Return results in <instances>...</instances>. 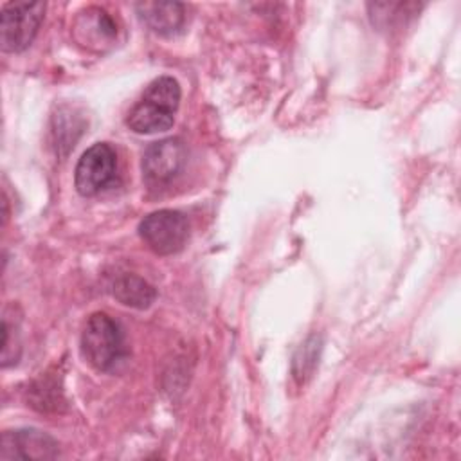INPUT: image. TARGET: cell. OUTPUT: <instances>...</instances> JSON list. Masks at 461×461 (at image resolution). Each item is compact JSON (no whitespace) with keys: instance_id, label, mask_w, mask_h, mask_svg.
I'll list each match as a JSON object with an SVG mask.
<instances>
[{"instance_id":"obj_13","label":"cell","mask_w":461,"mask_h":461,"mask_svg":"<svg viewBox=\"0 0 461 461\" xmlns=\"http://www.w3.org/2000/svg\"><path fill=\"white\" fill-rule=\"evenodd\" d=\"M76 115L74 113H70V112H67V113H59L58 117H56V121H58V124H56V130H54V133H56V146L58 148H61V146H67V148H70V146H74V142H76V139L68 133V130L70 128H76V130H81L83 126H76Z\"/></svg>"},{"instance_id":"obj_1","label":"cell","mask_w":461,"mask_h":461,"mask_svg":"<svg viewBox=\"0 0 461 461\" xmlns=\"http://www.w3.org/2000/svg\"><path fill=\"white\" fill-rule=\"evenodd\" d=\"M180 104V85L171 76L153 79L140 101L128 112L126 124L131 131L149 135L166 131L175 122V112Z\"/></svg>"},{"instance_id":"obj_6","label":"cell","mask_w":461,"mask_h":461,"mask_svg":"<svg viewBox=\"0 0 461 461\" xmlns=\"http://www.w3.org/2000/svg\"><path fill=\"white\" fill-rule=\"evenodd\" d=\"M117 176V155L108 142H95L79 158L74 182L83 196H94L110 185Z\"/></svg>"},{"instance_id":"obj_4","label":"cell","mask_w":461,"mask_h":461,"mask_svg":"<svg viewBox=\"0 0 461 461\" xmlns=\"http://www.w3.org/2000/svg\"><path fill=\"white\" fill-rule=\"evenodd\" d=\"M187 148L182 139L169 137L151 142L142 153V178L151 189L171 185L185 169Z\"/></svg>"},{"instance_id":"obj_9","label":"cell","mask_w":461,"mask_h":461,"mask_svg":"<svg viewBox=\"0 0 461 461\" xmlns=\"http://www.w3.org/2000/svg\"><path fill=\"white\" fill-rule=\"evenodd\" d=\"M135 9L140 22L162 36L180 32L185 23V7L178 2H139Z\"/></svg>"},{"instance_id":"obj_11","label":"cell","mask_w":461,"mask_h":461,"mask_svg":"<svg viewBox=\"0 0 461 461\" xmlns=\"http://www.w3.org/2000/svg\"><path fill=\"white\" fill-rule=\"evenodd\" d=\"M112 294L119 303L137 310L149 308L157 297L155 288L135 274H121L119 277H115L112 285Z\"/></svg>"},{"instance_id":"obj_7","label":"cell","mask_w":461,"mask_h":461,"mask_svg":"<svg viewBox=\"0 0 461 461\" xmlns=\"http://www.w3.org/2000/svg\"><path fill=\"white\" fill-rule=\"evenodd\" d=\"M74 40L94 52H103L117 41L119 27L112 14L101 7H86L74 18Z\"/></svg>"},{"instance_id":"obj_5","label":"cell","mask_w":461,"mask_h":461,"mask_svg":"<svg viewBox=\"0 0 461 461\" xmlns=\"http://www.w3.org/2000/svg\"><path fill=\"white\" fill-rule=\"evenodd\" d=\"M139 234L148 249L155 254L167 256L184 249L189 238V223L180 211L160 209L140 221Z\"/></svg>"},{"instance_id":"obj_12","label":"cell","mask_w":461,"mask_h":461,"mask_svg":"<svg viewBox=\"0 0 461 461\" xmlns=\"http://www.w3.org/2000/svg\"><path fill=\"white\" fill-rule=\"evenodd\" d=\"M317 346V340H315V337L313 339H310L301 349H299V353L295 355V358H294V376L301 382H304V378L306 376H310L312 375V371H313V367H315V358H317V351H319V348H315Z\"/></svg>"},{"instance_id":"obj_10","label":"cell","mask_w":461,"mask_h":461,"mask_svg":"<svg viewBox=\"0 0 461 461\" xmlns=\"http://www.w3.org/2000/svg\"><path fill=\"white\" fill-rule=\"evenodd\" d=\"M371 23L380 31L405 27L421 9L416 2H375L367 5Z\"/></svg>"},{"instance_id":"obj_8","label":"cell","mask_w":461,"mask_h":461,"mask_svg":"<svg viewBox=\"0 0 461 461\" xmlns=\"http://www.w3.org/2000/svg\"><path fill=\"white\" fill-rule=\"evenodd\" d=\"M58 456V443L45 432L36 429L5 430L2 434V459H52Z\"/></svg>"},{"instance_id":"obj_3","label":"cell","mask_w":461,"mask_h":461,"mask_svg":"<svg viewBox=\"0 0 461 461\" xmlns=\"http://www.w3.org/2000/svg\"><path fill=\"white\" fill-rule=\"evenodd\" d=\"M45 2H9L0 14V47L4 52L27 49L43 22Z\"/></svg>"},{"instance_id":"obj_2","label":"cell","mask_w":461,"mask_h":461,"mask_svg":"<svg viewBox=\"0 0 461 461\" xmlns=\"http://www.w3.org/2000/svg\"><path fill=\"white\" fill-rule=\"evenodd\" d=\"M81 353L97 371H113L128 355L121 324L104 312L88 317L81 333Z\"/></svg>"}]
</instances>
